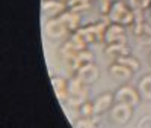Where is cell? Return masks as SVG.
Instances as JSON below:
<instances>
[{"mask_svg": "<svg viewBox=\"0 0 151 128\" xmlns=\"http://www.w3.org/2000/svg\"><path fill=\"white\" fill-rule=\"evenodd\" d=\"M110 23H116L122 26H133L134 23V14L133 9L125 3V2H113L109 14H107Z\"/></svg>", "mask_w": 151, "mask_h": 128, "instance_id": "1", "label": "cell"}, {"mask_svg": "<svg viewBox=\"0 0 151 128\" xmlns=\"http://www.w3.org/2000/svg\"><path fill=\"white\" fill-rule=\"evenodd\" d=\"M107 26H109V23L101 20V21H97L94 24H88L85 27H80L77 30V33L88 42V45L97 44V42H104V33H106Z\"/></svg>", "mask_w": 151, "mask_h": 128, "instance_id": "2", "label": "cell"}, {"mask_svg": "<svg viewBox=\"0 0 151 128\" xmlns=\"http://www.w3.org/2000/svg\"><path fill=\"white\" fill-rule=\"evenodd\" d=\"M115 101L116 102H125V104L134 107V106L139 104L141 95L132 86H122L115 92Z\"/></svg>", "mask_w": 151, "mask_h": 128, "instance_id": "3", "label": "cell"}, {"mask_svg": "<svg viewBox=\"0 0 151 128\" xmlns=\"http://www.w3.org/2000/svg\"><path fill=\"white\" fill-rule=\"evenodd\" d=\"M76 77H77L79 80H82L85 84L89 86V84H92L98 80L100 69L94 62H91V63H86V65H82L77 69V72H76Z\"/></svg>", "mask_w": 151, "mask_h": 128, "instance_id": "4", "label": "cell"}, {"mask_svg": "<svg viewBox=\"0 0 151 128\" xmlns=\"http://www.w3.org/2000/svg\"><path fill=\"white\" fill-rule=\"evenodd\" d=\"M132 106L125 104V102H116L115 106L110 109V118L116 124H127L132 118Z\"/></svg>", "mask_w": 151, "mask_h": 128, "instance_id": "5", "label": "cell"}, {"mask_svg": "<svg viewBox=\"0 0 151 128\" xmlns=\"http://www.w3.org/2000/svg\"><path fill=\"white\" fill-rule=\"evenodd\" d=\"M45 35L52 39H60L70 35L68 29L59 21V18H50L45 23Z\"/></svg>", "mask_w": 151, "mask_h": 128, "instance_id": "6", "label": "cell"}, {"mask_svg": "<svg viewBox=\"0 0 151 128\" xmlns=\"http://www.w3.org/2000/svg\"><path fill=\"white\" fill-rule=\"evenodd\" d=\"M121 41H127V38H125V26L110 23L104 33V44L107 45L112 42H121Z\"/></svg>", "mask_w": 151, "mask_h": 128, "instance_id": "7", "label": "cell"}, {"mask_svg": "<svg viewBox=\"0 0 151 128\" xmlns=\"http://www.w3.org/2000/svg\"><path fill=\"white\" fill-rule=\"evenodd\" d=\"M56 18H59V21L68 29L70 33H76V32L80 29V20L82 18H80L79 12H73V11H68L67 9L64 14H60Z\"/></svg>", "mask_w": 151, "mask_h": 128, "instance_id": "8", "label": "cell"}, {"mask_svg": "<svg viewBox=\"0 0 151 128\" xmlns=\"http://www.w3.org/2000/svg\"><path fill=\"white\" fill-rule=\"evenodd\" d=\"M132 32L136 36V41L141 45H151V26L147 23L142 24H133Z\"/></svg>", "mask_w": 151, "mask_h": 128, "instance_id": "9", "label": "cell"}, {"mask_svg": "<svg viewBox=\"0 0 151 128\" xmlns=\"http://www.w3.org/2000/svg\"><path fill=\"white\" fill-rule=\"evenodd\" d=\"M41 8L50 18H56L67 11V3L59 0H42Z\"/></svg>", "mask_w": 151, "mask_h": 128, "instance_id": "10", "label": "cell"}, {"mask_svg": "<svg viewBox=\"0 0 151 128\" xmlns=\"http://www.w3.org/2000/svg\"><path fill=\"white\" fill-rule=\"evenodd\" d=\"M115 101V94H101L100 97H97V99L94 101V114H101L106 110H110Z\"/></svg>", "mask_w": 151, "mask_h": 128, "instance_id": "11", "label": "cell"}, {"mask_svg": "<svg viewBox=\"0 0 151 128\" xmlns=\"http://www.w3.org/2000/svg\"><path fill=\"white\" fill-rule=\"evenodd\" d=\"M52 84H53V91L60 102H65L68 99V82L64 77H52Z\"/></svg>", "mask_w": 151, "mask_h": 128, "instance_id": "12", "label": "cell"}, {"mask_svg": "<svg viewBox=\"0 0 151 128\" xmlns=\"http://www.w3.org/2000/svg\"><path fill=\"white\" fill-rule=\"evenodd\" d=\"M109 74L113 77V79L125 82V80H130L132 79L133 71L130 68H127L125 65H122V63H119V62H113L112 65L109 67Z\"/></svg>", "mask_w": 151, "mask_h": 128, "instance_id": "13", "label": "cell"}, {"mask_svg": "<svg viewBox=\"0 0 151 128\" xmlns=\"http://www.w3.org/2000/svg\"><path fill=\"white\" fill-rule=\"evenodd\" d=\"M106 54L112 56V57H121V56H129L130 54V48L127 47V41H121V42H112L107 44L106 48Z\"/></svg>", "mask_w": 151, "mask_h": 128, "instance_id": "14", "label": "cell"}, {"mask_svg": "<svg viewBox=\"0 0 151 128\" xmlns=\"http://www.w3.org/2000/svg\"><path fill=\"white\" fill-rule=\"evenodd\" d=\"M68 94L70 95H76V97L88 98V84H85L82 80H79L77 77L74 75L73 79L68 82Z\"/></svg>", "mask_w": 151, "mask_h": 128, "instance_id": "15", "label": "cell"}, {"mask_svg": "<svg viewBox=\"0 0 151 128\" xmlns=\"http://www.w3.org/2000/svg\"><path fill=\"white\" fill-rule=\"evenodd\" d=\"M137 92H139L142 99L151 101V74L144 75L139 80V84H137Z\"/></svg>", "mask_w": 151, "mask_h": 128, "instance_id": "16", "label": "cell"}, {"mask_svg": "<svg viewBox=\"0 0 151 128\" xmlns=\"http://www.w3.org/2000/svg\"><path fill=\"white\" fill-rule=\"evenodd\" d=\"M92 6V0H70L67 3V9L73 12H85L88 9H91Z\"/></svg>", "mask_w": 151, "mask_h": 128, "instance_id": "17", "label": "cell"}, {"mask_svg": "<svg viewBox=\"0 0 151 128\" xmlns=\"http://www.w3.org/2000/svg\"><path fill=\"white\" fill-rule=\"evenodd\" d=\"M115 62H119V63H122V65H125L127 68H130L133 72H136L137 69H139V67H141L139 60H137V59H134L132 54H129V56H121V57H116V59H115Z\"/></svg>", "mask_w": 151, "mask_h": 128, "instance_id": "18", "label": "cell"}, {"mask_svg": "<svg viewBox=\"0 0 151 128\" xmlns=\"http://www.w3.org/2000/svg\"><path fill=\"white\" fill-rule=\"evenodd\" d=\"M73 127H76V128H95L97 122L92 116H82L80 119L73 122Z\"/></svg>", "mask_w": 151, "mask_h": 128, "instance_id": "19", "label": "cell"}, {"mask_svg": "<svg viewBox=\"0 0 151 128\" xmlns=\"http://www.w3.org/2000/svg\"><path fill=\"white\" fill-rule=\"evenodd\" d=\"M77 57H79V60H80L82 65H86V63L94 62V54H92V51H89L88 48L79 51V53H77Z\"/></svg>", "mask_w": 151, "mask_h": 128, "instance_id": "20", "label": "cell"}, {"mask_svg": "<svg viewBox=\"0 0 151 128\" xmlns=\"http://www.w3.org/2000/svg\"><path fill=\"white\" fill-rule=\"evenodd\" d=\"M82 116H94V104H91V102H83V104L80 106V109L77 110Z\"/></svg>", "mask_w": 151, "mask_h": 128, "instance_id": "21", "label": "cell"}, {"mask_svg": "<svg viewBox=\"0 0 151 128\" xmlns=\"http://www.w3.org/2000/svg\"><path fill=\"white\" fill-rule=\"evenodd\" d=\"M113 2L115 0H98V5H100V12H101L103 15H107L109 11L113 5Z\"/></svg>", "mask_w": 151, "mask_h": 128, "instance_id": "22", "label": "cell"}, {"mask_svg": "<svg viewBox=\"0 0 151 128\" xmlns=\"http://www.w3.org/2000/svg\"><path fill=\"white\" fill-rule=\"evenodd\" d=\"M134 23L133 24H142L144 23V9H133Z\"/></svg>", "mask_w": 151, "mask_h": 128, "instance_id": "23", "label": "cell"}, {"mask_svg": "<svg viewBox=\"0 0 151 128\" xmlns=\"http://www.w3.org/2000/svg\"><path fill=\"white\" fill-rule=\"evenodd\" d=\"M127 5H129L132 9H142L141 0H127Z\"/></svg>", "mask_w": 151, "mask_h": 128, "instance_id": "24", "label": "cell"}, {"mask_svg": "<svg viewBox=\"0 0 151 128\" xmlns=\"http://www.w3.org/2000/svg\"><path fill=\"white\" fill-rule=\"evenodd\" d=\"M141 5H142V9H147L151 6V0H141Z\"/></svg>", "mask_w": 151, "mask_h": 128, "instance_id": "25", "label": "cell"}, {"mask_svg": "<svg viewBox=\"0 0 151 128\" xmlns=\"http://www.w3.org/2000/svg\"><path fill=\"white\" fill-rule=\"evenodd\" d=\"M59 2H64V3H68V2H70V0H59Z\"/></svg>", "mask_w": 151, "mask_h": 128, "instance_id": "26", "label": "cell"}, {"mask_svg": "<svg viewBox=\"0 0 151 128\" xmlns=\"http://www.w3.org/2000/svg\"><path fill=\"white\" fill-rule=\"evenodd\" d=\"M150 63H151V54H150Z\"/></svg>", "mask_w": 151, "mask_h": 128, "instance_id": "27", "label": "cell"}, {"mask_svg": "<svg viewBox=\"0 0 151 128\" xmlns=\"http://www.w3.org/2000/svg\"><path fill=\"white\" fill-rule=\"evenodd\" d=\"M150 9H151V6H150Z\"/></svg>", "mask_w": 151, "mask_h": 128, "instance_id": "28", "label": "cell"}]
</instances>
